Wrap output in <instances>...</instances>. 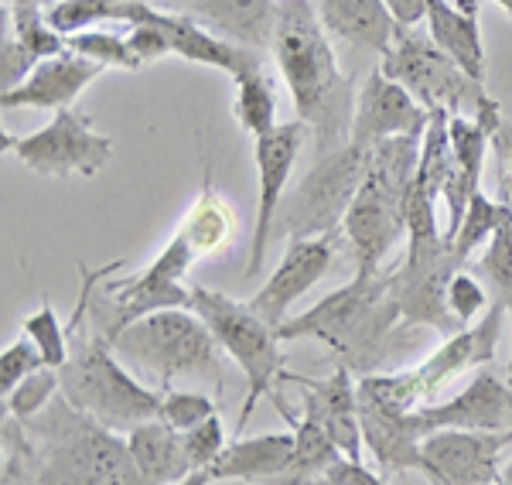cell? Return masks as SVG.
<instances>
[{
	"label": "cell",
	"mask_w": 512,
	"mask_h": 485,
	"mask_svg": "<svg viewBox=\"0 0 512 485\" xmlns=\"http://www.w3.org/2000/svg\"><path fill=\"white\" fill-rule=\"evenodd\" d=\"M4 445H14V475L31 485H144L127 438L79 414L65 397L31 421H4Z\"/></svg>",
	"instance_id": "6da1fadb"
},
{
	"label": "cell",
	"mask_w": 512,
	"mask_h": 485,
	"mask_svg": "<svg viewBox=\"0 0 512 485\" xmlns=\"http://www.w3.org/2000/svg\"><path fill=\"white\" fill-rule=\"evenodd\" d=\"M274 59L287 79L297 120L318 134L321 154L342 147V127L355 110L352 86L342 76L332 35L318 18L315 0H277Z\"/></svg>",
	"instance_id": "7a4b0ae2"
},
{
	"label": "cell",
	"mask_w": 512,
	"mask_h": 485,
	"mask_svg": "<svg viewBox=\"0 0 512 485\" xmlns=\"http://www.w3.org/2000/svg\"><path fill=\"white\" fill-rule=\"evenodd\" d=\"M400 308L393 294V274H355L349 284L321 298L315 308L287 318L277 328L280 342L315 339L338 352V363L366 369L379 359L386 339L396 332Z\"/></svg>",
	"instance_id": "3957f363"
},
{
	"label": "cell",
	"mask_w": 512,
	"mask_h": 485,
	"mask_svg": "<svg viewBox=\"0 0 512 485\" xmlns=\"http://www.w3.org/2000/svg\"><path fill=\"white\" fill-rule=\"evenodd\" d=\"M69 363L62 373V397L79 414L93 417L110 431H130V427L161 417L164 393L151 383H140L134 373H127L113 352V345L99 339L86 325L82 304L69 322Z\"/></svg>",
	"instance_id": "277c9868"
},
{
	"label": "cell",
	"mask_w": 512,
	"mask_h": 485,
	"mask_svg": "<svg viewBox=\"0 0 512 485\" xmlns=\"http://www.w3.org/2000/svg\"><path fill=\"white\" fill-rule=\"evenodd\" d=\"M420 141L424 137H390L369 147L366 182L342 223L355 274H379L400 236H407V192L420 168Z\"/></svg>",
	"instance_id": "5b68a950"
},
{
	"label": "cell",
	"mask_w": 512,
	"mask_h": 485,
	"mask_svg": "<svg viewBox=\"0 0 512 485\" xmlns=\"http://www.w3.org/2000/svg\"><path fill=\"white\" fill-rule=\"evenodd\" d=\"M113 352L161 393L175 380H212L222 390V349L192 308H164L120 332Z\"/></svg>",
	"instance_id": "8992f818"
},
{
	"label": "cell",
	"mask_w": 512,
	"mask_h": 485,
	"mask_svg": "<svg viewBox=\"0 0 512 485\" xmlns=\"http://www.w3.org/2000/svg\"><path fill=\"white\" fill-rule=\"evenodd\" d=\"M192 311L216 335L222 356L233 359L239 373L246 376V400L236 421V431H243L250 424L256 404L263 397H280L277 383L291 380V373L284 366V352H280L284 342L277 339V328L250 308V301H236L229 294L209 291L202 284L192 287Z\"/></svg>",
	"instance_id": "52a82bcc"
},
{
	"label": "cell",
	"mask_w": 512,
	"mask_h": 485,
	"mask_svg": "<svg viewBox=\"0 0 512 485\" xmlns=\"http://www.w3.org/2000/svg\"><path fill=\"white\" fill-rule=\"evenodd\" d=\"M393 82H400L427 113H451V117H482L495 100L485 93L482 82L468 79L465 69L434 45L431 35L417 28H396L390 52L383 65Z\"/></svg>",
	"instance_id": "ba28073f"
},
{
	"label": "cell",
	"mask_w": 512,
	"mask_h": 485,
	"mask_svg": "<svg viewBox=\"0 0 512 485\" xmlns=\"http://www.w3.org/2000/svg\"><path fill=\"white\" fill-rule=\"evenodd\" d=\"M369 151L345 141L335 151H325L315 168L301 178L294 195L284 202L280 233L287 240H315V236L342 233L355 195L366 182Z\"/></svg>",
	"instance_id": "9c48e42d"
},
{
	"label": "cell",
	"mask_w": 512,
	"mask_h": 485,
	"mask_svg": "<svg viewBox=\"0 0 512 485\" xmlns=\"http://www.w3.org/2000/svg\"><path fill=\"white\" fill-rule=\"evenodd\" d=\"M4 151L14 154L35 175L93 178L110 164L113 141L106 134H96L86 113L69 106V110L55 113L52 123L35 130V134H24V137L4 134Z\"/></svg>",
	"instance_id": "30bf717a"
},
{
	"label": "cell",
	"mask_w": 512,
	"mask_h": 485,
	"mask_svg": "<svg viewBox=\"0 0 512 485\" xmlns=\"http://www.w3.org/2000/svg\"><path fill=\"white\" fill-rule=\"evenodd\" d=\"M465 267V260L454 253L448 236L424 246H407L400 270H393V294L400 308V328L431 325L444 339L461 332L448 308V287L451 277Z\"/></svg>",
	"instance_id": "8fae6325"
},
{
	"label": "cell",
	"mask_w": 512,
	"mask_h": 485,
	"mask_svg": "<svg viewBox=\"0 0 512 485\" xmlns=\"http://www.w3.org/2000/svg\"><path fill=\"white\" fill-rule=\"evenodd\" d=\"M308 123L291 120L277 123L270 134L253 141V161H256V229L250 243V257H246L243 277L250 281L263 270V257H267V240L274 233V223L284 205V188L291 182L294 161L301 154L304 141H308Z\"/></svg>",
	"instance_id": "7c38bea8"
},
{
	"label": "cell",
	"mask_w": 512,
	"mask_h": 485,
	"mask_svg": "<svg viewBox=\"0 0 512 485\" xmlns=\"http://www.w3.org/2000/svg\"><path fill=\"white\" fill-rule=\"evenodd\" d=\"M512 431H434L424 438V458L434 485H495L502 479V451Z\"/></svg>",
	"instance_id": "4fadbf2b"
},
{
	"label": "cell",
	"mask_w": 512,
	"mask_h": 485,
	"mask_svg": "<svg viewBox=\"0 0 512 485\" xmlns=\"http://www.w3.org/2000/svg\"><path fill=\"white\" fill-rule=\"evenodd\" d=\"M123 24H154L158 31H164V38L171 41V52L181 59L195 62V65H209V69L229 72V76H243L260 65L256 52L250 48H239L233 41L212 35L209 28H202L195 18L175 11H161L151 0H123Z\"/></svg>",
	"instance_id": "5bb4252c"
},
{
	"label": "cell",
	"mask_w": 512,
	"mask_h": 485,
	"mask_svg": "<svg viewBox=\"0 0 512 485\" xmlns=\"http://www.w3.org/2000/svg\"><path fill=\"white\" fill-rule=\"evenodd\" d=\"M431 113L420 106L400 82H393L383 69L369 72L355 93V110L349 123V141L373 147L390 137H424Z\"/></svg>",
	"instance_id": "9a60e30c"
},
{
	"label": "cell",
	"mask_w": 512,
	"mask_h": 485,
	"mask_svg": "<svg viewBox=\"0 0 512 485\" xmlns=\"http://www.w3.org/2000/svg\"><path fill=\"white\" fill-rule=\"evenodd\" d=\"M338 236L342 233H328L315 236V240H291L287 253L280 257L277 270L270 274V281L250 298V308L260 318H267L270 325L280 328L287 322V311L294 301H301L304 294L315 287L321 277L332 270V260L338 253Z\"/></svg>",
	"instance_id": "2e32d148"
},
{
	"label": "cell",
	"mask_w": 512,
	"mask_h": 485,
	"mask_svg": "<svg viewBox=\"0 0 512 485\" xmlns=\"http://www.w3.org/2000/svg\"><path fill=\"white\" fill-rule=\"evenodd\" d=\"M417 424L424 434L434 431H512V383L478 369L475 380L444 404L417 407Z\"/></svg>",
	"instance_id": "e0dca14e"
},
{
	"label": "cell",
	"mask_w": 512,
	"mask_h": 485,
	"mask_svg": "<svg viewBox=\"0 0 512 485\" xmlns=\"http://www.w3.org/2000/svg\"><path fill=\"white\" fill-rule=\"evenodd\" d=\"M291 380L301 386L304 397V417H311L328 438L335 441V448L352 462H362V414H359V393H355L352 366L338 363L332 376L325 380H308V376H294Z\"/></svg>",
	"instance_id": "ac0fdd59"
},
{
	"label": "cell",
	"mask_w": 512,
	"mask_h": 485,
	"mask_svg": "<svg viewBox=\"0 0 512 485\" xmlns=\"http://www.w3.org/2000/svg\"><path fill=\"white\" fill-rule=\"evenodd\" d=\"M506 322H509L506 304L495 301L489 304V311L478 318V325H468V328H461V332L448 335V339L441 342V349L431 352V356L417 366V376H420V383H424L427 397H431L437 386L454 380V376L492 363L495 352H499L502 332H506Z\"/></svg>",
	"instance_id": "d6986e66"
},
{
	"label": "cell",
	"mask_w": 512,
	"mask_h": 485,
	"mask_svg": "<svg viewBox=\"0 0 512 485\" xmlns=\"http://www.w3.org/2000/svg\"><path fill=\"white\" fill-rule=\"evenodd\" d=\"M103 65L82 59L76 52H62L55 59H41L21 86L0 93V106L14 110V106H28V110H69L79 100L82 89L93 82Z\"/></svg>",
	"instance_id": "ffe728a7"
},
{
	"label": "cell",
	"mask_w": 512,
	"mask_h": 485,
	"mask_svg": "<svg viewBox=\"0 0 512 485\" xmlns=\"http://www.w3.org/2000/svg\"><path fill=\"white\" fill-rule=\"evenodd\" d=\"M362 414V438H366L369 455L376 458V465L386 475H403V472H420L431 479V468L424 458V438L414 410L410 414H390L373 404H359Z\"/></svg>",
	"instance_id": "44dd1931"
},
{
	"label": "cell",
	"mask_w": 512,
	"mask_h": 485,
	"mask_svg": "<svg viewBox=\"0 0 512 485\" xmlns=\"http://www.w3.org/2000/svg\"><path fill=\"white\" fill-rule=\"evenodd\" d=\"M318 18L335 41L386 55L396 38V18L386 0H315Z\"/></svg>",
	"instance_id": "7402d4cb"
},
{
	"label": "cell",
	"mask_w": 512,
	"mask_h": 485,
	"mask_svg": "<svg viewBox=\"0 0 512 485\" xmlns=\"http://www.w3.org/2000/svg\"><path fill=\"white\" fill-rule=\"evenodd\" d=\"M294 431L287 434H256L226 445V451L212 462V482H263L270 485L287 472L294 458Z\"/></svg>",
	"instance_id": "603a6c76"
},
{
	"label": "cell",
	"mask_w": 512,
	"mask_h": 485,
	"mask_svg": "<svg viewBox=\"0 0 512 485\" xmlns=\"http://www.w3.org/2000/svg\"><path fill=\"white\" fill-rule=\"evenodd\" d=\"M123 438H127V448L134 455V465L144 485H175L195 472L192 462H188L181 431L168 427L161 417L130 427Z\"/></svg>",
	"instance_id": "cb8c5ba5"
},
{
	"label": "cell",
	"mask_w": 512,
	"mask_h": 485,
	"mask_svg": "<svg viewBox=\"0 0 512 485\" xmlns=\"http://www.w3.org/2000/svg\"><path fill=\"white\" fill-rule=\"evenodd\" d=\"M427 35L434 38V45L444 55H451L454 62L465 69L468 79L485 86V45H482V28L478 18L465 14L461 7H454L451 0H427Z\"/></svg>",
	"instance_id": "d4e9b609"
},
{
	"label": "cell",
	"mask_w": 512,
	"mask_h": 485,
	"mask_svg": "<svg viewBox=\"0 0 512 485\" xmlns=\"http://www.w3.org/2000/svg\"><path fill=\"white\" fill-rule=\"evenodd\" d=\"M185 4L246 45L274 41L277 0H185Z\"/></svg>",
	"instance_id": "484cf974"
},
{
	"label": "cell",
	"mask_w": 512,
	"mask_h": 485,
	"mask_svg": "<svg viewBox=\"0 0 512 485\" xmlns=\"http://www.w3.org/2000/svg\"><path fill=\"white\" fill-rule=\"evenodd\" d=\"M280 417L287 421V427L294 431V438H297V445H294V458H291V465H287V472L284 475H277L270 485H311L315 479H321V475L332 468L338 458H345L342 451L335 448V441L328 438L321 427L311 421V417H297L287 410V404L277 410Z\"/></svg>",
	"instance_id": "4316f807"
},
{
	"label": "cell",
	"mask_w": 512,
	"mask_h": 485,
	"mask_svg": "<svg viewBox=\"0 0 512 485\" xmlns=\"http://www.w3.org/2000/svg\"><path fill=\"white\" fill-rule=\"evenodd\" d=\"M195 250V257H212L229 243V236L236 233V212L229 209L226 199L216 192L212 178H205V188L198 192L195 205L188 209L185 223L178 229Z\"/></svg>",
	"instance_id": "83f0119b"
},
{
	"label": "cell",
	"mask_w": 512,
	"mask_h": 485,
	"mask_svg": "<svg viewBox=\"0 0 512 485\" xmlns=\"http://www.w3.org/2000/svg\"><path fill=\"white\" fill-rule=\"evenodd\" d=\"M233 113H236V123L253 141H260L263 134H270V130L277 127V96H274V86H270L267 72H263V65L236 76Z\"/></svg>",
	"instance_id": "f1b7e54d"
},
{
	"label": "cell",
	"mask_w": 512,
	"mask_h": 485,
	"mask_svg": "<svg viewBox=\"0 0 512 485\" xmlns=\"http://www.w3.org/2000/svg\"><path fill=\"white\" fill-rule=\"evenodd\" d=\"M509 205L499 202V199H489V195L478 188V192L472 195V202H468V212L465 219H461L458 233H454V253H458L461 260L468 263V257L478 250L482 243H489L495 236V229L502 226V219H506Z\"/></svg>",
	"instance_id": "f546056e"
},
{
	"label": "cell",
	"mask_w": 512,
	"mask_h": 485,
	"mask_svg": "<svg viewBox=\"0 0 512 485\" xmlns=\"http://www.w3.org/2000/svg\"><path fill=\"white\" fill-rule=\"evenodd\" d=\"M59 393H62V373L52 366H41L38 373L21 380L4 397V417H11V421H31L41 410L52 407Z\"/></svg>",
	"instance_id": "4dcf8cb0"
},
{
	"label": "cell",
	"mask_w": 512,
	"mask_h": 485,
	"mask_svg": "<svg viewBox=\"0 0 512 485\" xmlns=\"http://www.w3.org/2000/svg\"><path fill=\"white\" fill-rule=\"evenodd\" d=\"M45 18L59 35L72 38L79 31H93V24L123 21V0H59L48 7Z\"/></svg>",
	"instance_id": "1f68e13d"
},
{
	"label": "cell",
	"mask_w": 512,
	"mask_h": 485,
	"mask_svg": "<svg viewBox=\"0 0 512 485\" xmlns=\"http://www.w3.org/2000/svg\"><path fill=\"white\" fill-rule=\"evenodd\" d=\"M7 21L14 24V38H18L38 62L69 52V38L59 35V31L48 24L41 7H7Z\"/></svg>",
	"instance_id": "d6a6232c"
},
{
	"label": "cell",
	"mask_w": 512,
	"mask_h": 485,
	"mask_svg": "<svg viewBox=\"0 0 512 485\" xmlns=\"http://www.w3.org/2000/svg\"><path fill=\"white\" fill-rule=\"evenodd\" d=\"M24 335L38 345L45 366L62 369L65 363H69V352H72L69 349V328L59 322L55 304L48 301V294H41V308L35 311V315L24 318Z\"/></svg>",
	"instance_id": "836d02e7"
},
{
	"label": "cell",
	"mask_w": 512,
	"mask_h": 485,
	"mask_svg": "<svg viewBox=\"0 0 512 485\" xmlns=\"http://www.w3.org/2000/svg\"><path fill=\"white\" fill-rule=\"evenodd\" d=\"M69 52L82 55V59L103 65V69H127V72H137L140 69V59L130 48L127 35H110V31H79V35L69 38Z\"/></svg>",
	"instance_id": "e575fe53"
},
{
	"label": "cell",
	"mask_w": 512,
	"mask_h": 485,
	"mask_svg": "<svg viewBox=\"0 0 512 485\" xmlns=\"http://www.w3.org/2000/svg\"><path fill=\"white\" fill-rule=\"evenodd\" d=\"M478 270H482V277L492 284L495 301H502L506 308H512V209L506 212L502 226L495 229L492 240L485 243Z\"/></svg>",
	"instance_id": "d590c367"
},
{
	"label": "cell",
	"mask_w": 512,
	"mask_h": 485,
	"mask_svg": "<svg viewBox=\"0 0 512 485\" xmlns=\"http://www.w3.org/2000/svg\"><path fill=\"white\" fill-rule=\"evenodd\" d=\"M489 147H492L489 130L475 117H451V158H454V168H458L468 182L478 185Z\"/></svg>",
	"instance_id": "8d00e7d4"
},
{
	"label": "cell",
	"mask_w": 512,
	"mask_h": 485,
	"mask_svg": "<svg viewBox=\"0 0 512 485\" xmlns=\"http://www.w3.org/2000/svg\"><path fill=\"white\" fill-rule=\"evenodd\" d=\"M209 417H216V400L209 393L198 390H168L161 404V421L175 431H192V427L205 424Z\"/></svg>",
	"instance_id": "74e56055"
},
{
	"label": "cell",
	"mask_w": 512,
	"mask_h": 485,
	"mask_svg": "<svg viewBox=\"0 0 512 485\" xmlns=\"http://www.w3.org/2000/svg\"><path fill=\"white\" fill-rule=\"evenodd\" d=\"M448 308H451L454 322L461 328H468V325H475V318L482 315V311H489V291H485V284L478 281V277H472L461 267L458 274L451 277Z\"/></svg>",
	"instance_id": "f35d334b"
},
{
	"label": "cell",
	"mask_w": 512,
	"mask_h": 485,
	"mask_svg": "<svg viewBox=\"0 0 512 485\" xmlns=\"http://www.w3.org/2000/svg\"><path fill=\"white\" fill-rule=\"evenodd\" d=\"M45 366V359H41L38 345L28 339V335H21V339L7 342L4 352H0V393H11L14 386L21 380H28L31 373H38V369Z\"/></svg>",
	"instance_id": "ab89813d"
},
{
	"label": "cell",
	"mask_w": 512,
	"mask_h": 485,
	"mask_svg": "<svg viewBox=\"0 0 512 485\" xmlns=\"http://www.w3.org/2000/svg\"><path fill=\"white\" fill-rule=\"evenodd\" d=\"M185 438V451H188V462L198 472V468H212V462L226 451V427H222L219 414L209 417L205 424L192 427V431H181Z\"/></svg>",
	"instance_id": "60d3db41"
},
{
	"label": "cell",
	"mask_w": 512,
	"mask_h": 485,
	"mask_svg": "<svg viewBox=\"0 0 512 485\" xmlns=\"http://www.w3.org/2000/svg\"><path fill=\"white\" fill-rule=\"evenodd\" d=\"M35 65H38L35 55H31L28 48H24L21 41L7 31L4 41H0V82H4V93L14 86H21V82L35 72Z\"/></svg>",
	"instance_id": "b9f144b4"
},
{
	"label": "cell",
	"mask_w": 512,
	"mask_h": 485,
	"mask_svg": "<svg viewBox=\"0 0 512 485\" xmlns=\"http://www.w3.org/2000/svg\"><path fill=\"white\" fill-rule=\"evenodd\" d=\"M492 154L499 161V202L512 209V123L502 117L489 134Z\"/></svg>",
	"instance_id": "7bdbcfd3"
},
{
	"label": "cell",
	"mask_w": 512,
	"mask_h": 485,
	"mask_svg": "<svg viewBox=\"0 0 512 485\" xmlns=\"http://www.w3.org/2000/svg\"><path fill=\"white\" fill-rule=\"evenodd\" d=\"M127 41H130V48H134V55L140 59V65L158 62V59H164V55H175L171 52V41L164 38V31H158L154 24H134V28L127 31Z\"/></svg>",
	"instance_id": "ee69618b"
},
{
	"label": "cell",
	"mask_w": 512,
	"mask_h": 485,
	"mask_svg": "<svg viewBox=\"0 0 512 485\" xmlns=\"http://www.w3.org/2000/svg\"><path fill=\"white\" fill-rule=\"evenodd\" d=\"M328 479L338 485H383L376 472H369L362 462H352V458H338V462L328 468Z\"/></svg>",
	"instance_id": "f6af8a7d"
},
{
	"label": "cell",
	"mask_w": 512,
	"mask_h": 485,
	"mask_svg": "<svg viewBox=\"0 0 512 485\" xmlns=\"http://www.w3.org/2000/svg\"><path fill=\"white\" fill-rule=\"evenodd\" d=\"M386 7H390L396 24H403V28H417L427 18V0H386Z\"/></svg>",
	"instance_id": "bcb514c9"
},
{
	"label": "cell",
	"mask_w": 512,
	"mask_h": 485,
	"mask_svg": "<svg viewBox=\"0 0 512 485\" xmlns=\"http://www.w3.org/2000/svg\"><path fill=\"white\" fill-rule=\"evenodd\" d=\"M175 485H212V475H209V468H198V472H192L188 479H181Z\"/></svg>",
	"instance_id": "7dc6e473"
},
{
	"label": "cell",
	"mask_w": 512,
	"mask_h": 485,
	"mask_svg": "<svg viewBox=\"0 0 512 485\" xmlns=\"http://www.w3.org/2000/svg\"><path fill=\"white\" fill-rule=\"evenodd\" d=\"M59 0H4V7H52Z\"/></svg>",
	"instance_id": "c3c4849f"
},
{
	"label": "cell",
	"mask_w": 512,
	"mask_h": 485,
	"mask_svg": "<svg viewBox=\"0 0 512 485\" xmlns=\"http://www.w3.org/2000/svg\"><path fill=\"white\" fill-rule=\"evenodd\" d=\"M454 7H461L465 14H472V18H478V0H451Z\"/></svg>",
	"instance_id": "681fc988"
},
{
	"label": "cell",
	"mask_w": 512,
	"mask_h": 485,
	"mask_svg": "<svg viewBox=\"0 0 512 485\" xmlns=\"http://www.w3.org/2000/svg\"><path fill=\"white\" fill-rule=\"evenodd\" d=\"M502 485H512V455H509V462L502 465V479H499Z\"/></svg>",
	"instance_id": "f907efd6"
},
{
	"label": "cell",
	"mask_w": 512,
	"mask_h": 485,
	"mask_svg": "<svg viewBox=\"0 0 512 485\" xmlns=\"http://www.w3.org/2000/svg\"><path fill=\"white\" fill-rule=\"evenodd\" d=\"M509 311V332H512V308H506ZM506 380L512 383V356H509V363H506Z\"/></svg>",
	"instance_id": "816d5d0a"
},
{
	"label": "cell",
	"mask_w": 512,
	"mask_h": 485,
	"mask_svg": "<svg viewBox=\"0 0 512 485\" xmlns=\"http://www.w3.org/2000/svg\"><path fill=\"white\" fill-rule=\"evenodd\" d=\"M311 485H338V482H332V479H328V472H325V475H321V479H315V482H311Z\"/></svg>",
	"instance_id": "f5cc1de1"
},
{
	"label": "cell",
	"mask_w": 512,
	"mask_h": 485,
	"mask_svg": "<svg viewBox=\"0 0 512 485\" xmlns=\"http://www.w3.org/2000/svg\"><path fill=\"white\" fill-rule=\"evenodd\" d=\"M495 4H499V7H502V11H506V14H512V0H495Z\"/></svg>",
	"instance_id": "db71d44e"
},
{
	"label": "cell",
	"mask_w": 512,
	"mask_h": 485,
	"mask_svg": "<svg viewBox=\"0 0 512 485\" xmlns=\"http://www.w3.org/2000/svg\"><path fill=\"white\" fill-rule=\"evenodd\" d=\"M495 485H502V482H495Z\"/></svg>",
	"instance_id": "11a10c76"
}]
</instances>
